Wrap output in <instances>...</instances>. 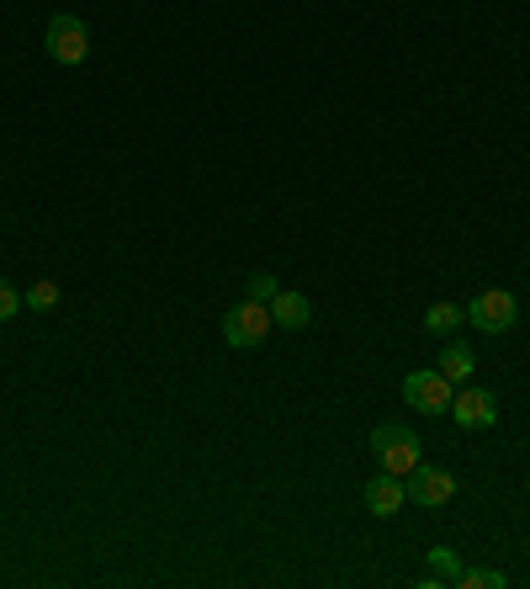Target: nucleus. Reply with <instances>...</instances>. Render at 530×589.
I'll use <instances>...</instances> for the list:
<instances>
[{
	"mask_svg": "<svg viewBox=\"0 0 530 589\" xmlns=\"http://www.w3.org/2000/svg\"><path fill=\"white\" fill-rule=\"evenodd\" d=\"M371 451H377V463H383L387 473H398V478H409L414 467L425 463V446H419V436H414L409 425H377V430H371Z\"/></svg>",
	"mask_w": 530,
	"mask_h": 589,
	"instance_id": "1",
	"label": "nucleus"
},
{
	"mask_svg": "<svg viewBox=\"0 0 530 589\" xmlns=\"http://www.w3.org/2000/svg\"><path fill=\"white\" fill-rule=\"evenodd\" d=\"M271 329H276V324H271V308L255 303V297H244V303H234V308L223 314V345H234V351H255V345H265Z\"/></svg>",
	"mask_w": 530,
	"mask_h": 589,
	"instance_id": "2",
	"label": "nucleus"
},
{
	"mask_svg": "<svg viewBox=\"0 0 530 589\" xmlns=\"http://www.w3.org/2000/svg\"><path fill=\"white\" fill-rule=\"evenodd\" d=\"M451 398H457V383L440 367H425V372H409V377H404V404H409L414 415H446Z\"/></svg>",
	"mask_w": 530,
	"mask_h": 589,
	"instance_id": "3",
	"label": "nucleus"
},
{
	"mask_svg": "<svg viewBox=\"0 0 530 589\" xmlns=\"http://www.w3.org/2000/svg\"><path fill=\"white\" fill-rule=\"evenodd\" d=\"M520 319V297L504 293V287H488L467 303V324L478 329V335H509Z\"/></svg>",
	"mask_w": 530,
	"mask_h": 589,
	"instance_id": "4",
	"label": "nucleus"
},
{
	"mask_svg": "<svg viewBox=\"0 0 530 589\" xmlns=\"http://www.w3.org/2000/svg\"><path fill=\"white\" fill-rule=\"evenodd\" d=\"M43 49H49V59L53 64H85V59H91V32H85V22H80V17H70V11H64V17H53L49 22V32H43Z\"/></svg>",
	"mask_w": 530,
	"mask_h": 589,
	"instance_id": "5",
	"label": "nucleus"
},
{
	"mask_svg": "<svg viewBox=\"0 0 530 589\" xmlns=\"http://www.w3.org/2000/svg\"><path fill=\"white\" fill-rule=\"evenodd\" d=\"M451 419H457L461 430H488V425H499V398L472 383V388H461L451 398Z\"/></svg>",
	"mask_w": 530,
	"mask_h": 589,
	"instance_id": "6",
	"label": "nucleus"
},
{
	"mask_svg": "<svg viewBox=\"0 0 530 589\" xmlns=\"http://www.w3.org/2000/svg\"><path fill=\"white\" fill-rule=\"evenodd\" d=\"M451 494H457V478H451L446 467H425V463H419L409 473V499H414V505H425V510H440Z\"/></svg>",
	"mask_w": 530,
	"mask_h": 589,
	"instance_id": "7",
	"label": "nucleus"
},
{
	"mask_svg": "<svg viewBox=\"0 0 530 589\" xmlns=\"http://www.w3.org/2000/svg\"><path fill=\"white\" fill-rule=\"evenodd\" d=\"M404 505H409V484H404L398 473H377V478L366 484V510L377 520H393Z\"/></svg>",
	"mask_w": 530,
	"mask_h": 589,
	"instance_id": "8",
	"label": "nucleus"
},
{
	"mask_svg": "<svg viewBox=\"0 0 530 589\" xmlns=\"http://www.w3.org/2000/svg\"><path fill=\"white\" fill-rule=\"evenodd\" d=\"M308 319H314V303L303 293H276L271 297V324L276 329H308Z\"/></svg>",
	"mask_w": 530,
	"mask_h": 589,
	"instance_id": "9",
	"label": "nucleus"
},
{
	"mask_svg": "<svg viewBox=\"0 0 530 589\" xmlns=\"http://www.w3.org/2000/svg\"><path fill=\"white\" fill-rule=\"evenodd\" d=\"M461 324H467V308H457V303H430L425 308V329L430 335H457Z\"/></svg>",
	"mask_w": 530,
	"mask_h": 589,
	"instance_id": "10",
	"label": "nucleus"
},
{
	"mask_svg": "<svg viewBox=\"0 0 530 589\" xmlns=\"http://www.w3.org/2000/svg\"><path fill=\"white\" fill-rule=\"evenodd\" d=\"M440 372L451 377V383H472V351L461 341H446V351H440Z\"/></svg>",
	"mask_w": 530,
	"mask_h": 589,
	"instance_id": "11",
	"label": "nucleus"
},
{
	"mask_svg": "<svg viewBox=\"0 0 530 589\" xmlns=\"http://www.w3.org/2000/svg\"><path fill=\"white\" fill-rule=\"evenodd\" d=\"M430 573L440 579V585H457V579H461L457 547H446V541H440V547H430Z\"/></svg>",
	"mask_w": 530,
	"mask_h": 589,
	"instance_id": "12",
	"label": "nucleus"
},
{
	"mask_svg": "<svg viewBox=\"0 0 530 589\" xmlns=\"http://www.w3.org/2000/svg\"><path fill=\"white\" fill-rule=\"evenodd\" d=\"M457 585H461V589H504L509 579L499 573V568H461Z\"/></svg>",
	"mask_w": 530,
	"mask_h": 589,
	"instance_id": "13",
	"label": "nucleus"
},
{
	"mask_svg": "<svg viewBox=\"0 0 530 589\" xmlns=\"http://www.w3.org/2000/svg\"><path fill=\"white\" fill-rule=\"evenodd\" d=\"M22 303L38 308V314H53V308H59V287H53V282H38L32 293H22Z\"/></svg>",
	"mask_w": 530,
	"mask_h": 589,
	"instance_id": "14",
	"label": "nucleus"
},
{
	"mask_svg": "<svg viewBox=\"0 0 530 589\" xmlns=\"http://www.w3.org/2000/svg\"><path fill=\"white\" fill-rule=\"evenodd\" d=\"M282 293V287H276V276H271V271H255V276H249V297H255V303H265V308H271V297Z\"/></svg>",
	"mask_w": 530,
	"mask_h": 589,
	"instance_id": "15",
	"label": "nucleus"
},
{
	"mask_svg": "<svg viewBox=\"0 0 530 589\" xmlns=\"http://www.w3.org/2000/svg\"><path fill=\"white\" fill-rule=\"evenodd\" d=\"M17 308H22V293H17V287H11V282H0V324L11 319V314H17Z\"/></svg>",
	"mask_w": 530,
	"mask_h": 589,
	"instance_id": "16",
	"label": "nucleus"
}]
</instances>
